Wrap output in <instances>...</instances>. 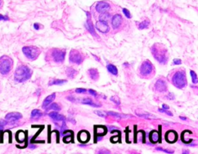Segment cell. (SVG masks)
<instances>
[{
	"instance_id": "6da1fadb",
	"label": "cell",
	"mask_w": 198,
	"mask_h": 154,
	"mask_svg": "<svg viewBox=\"0 0 198 154\" xmlns=\"http://www.w3.org/2000/svg\"><path fill=\"white\" fill-rule=\"evenodd\" d=\"M151 52L155 59L158 61V63L162 65L167 64L168 62V52L163 45L160 43H156L152 46Z\"/></svg>"
},
{
	"instance_id": "7a4b0ae2",
	"label": "cell",
	"mask_w": 198,
	"mask_h": 154,
	"mask_svg": "<svg viewBox=\"0 0 198 154\" xmlns=\"http://www.w3.org/2000/svg\"><path fill=\"white\" fill-rule=\"evenodd\" d=\"M32 76V70L27 66H20L16 70L14 80L17 82H24Z\"/></svg>"
},
{
	"instance_id": "3957f363",
	"label": "cell",
	"mask_w": 198,
	"mask_h": 154,
	"mask_svg": "<svg viewBox=\"0 0 198 154\" xmlns=\"http://www.w3.org/2000/svg\"><path fill=\"white\" fill-rule=\"evenodd\" d=\"M172 83L178 89H184L187 84L186 73L183 70L177 71L172 78Z\"/></svg>"
},
{
	"instance_id": "277c9868",
	"label": "cell",
	"mask_w": 198,
	"mask_h": 154,
	"mask_svg": "<svg viewBox=\"0 0 198 154\" xmlns=\"http://www.w3.org/2000/svg\"><path fill=\"white\" fill-rule=\"evenodd\" d=\"M13 66V61L10 56L3 55L0 58V73L6 75L11 71Z\"/></svg>"
},
{
	"instance_id": "5b68a950",
	"label": "cell",
	"mask_w": 198,
	"mask_h": 154,
	"mask_svg": "<svg viewBox=\"0 0 198 154\" xmlns=\"http://www.w3.org/2000/svg\"><path fill=\"white\" fill-rule=\"evenodd\" d=\"M23 53L25 56L30 60H35L40 54V49L36 46H24L23 48Z\"/></svg>"
},
{
	"instance_id": "8992f818",
	"label": "cell",
	"mask_w": 198,
	"mask_h": 154,
	"mask_svg": "<svg viewBox=\"0 0 198 154\" xmlns=\"http://www.w3.org/2000/svg\"><path fill=\"white\" fill-rule=\"evenodd\" d=\"M153 70H154V67H153L152 63L150 60H145L142 63V65L139 68V72L143 77H147L152 74Z\"/></svg>"
},
{
	"instance_id": "52a82bcc",
	"label": "cell",
	"mask_w": 198,
	"mask_h": 154,
	"mask_svg": "<svg viewBox=\"0 0 198 154\" xmlns=\"http://www.w3.org/2000/svg\"><path fill=\"white\" fill-rule=\"evenodd\" d=\"M66 55L65 49H53L51 51V58L53 62L56 63H61L64 61Z\"/></svg>"
},
{
	"instance_id": "ba28073f",
	"label": "cell",
	"mask_w": 198,
	"mask_h": 154,
	"mask_svg": "<svg viewBox=\"0 0 198 154\" xmlns=\"http://www.w3.org/2000/svg\"><path fill=\"white\" fill-rule=\"evenodd\" d=\"M69 60L71 63H74L77 65H80L84 61V56L78 50L72 49L70 51L69 55Z\"/></svg>"
},
{
	"instance_id": "9c48e42d",
	"label": "cell",
	"mask_w": 198,
	"mask_h": 154,
	"mask_svg": "<svg viewBox=\"0 0 198 154\" xmlns=\"http://www.w3.org/2000/svg\"><path fill=\"white\" fill-rule=\"evenodd\" d=\"M95 27H96L97 30H98L102 33H107L110 30L108 22L105 21H102V20H99L98 22H97Z\"/></svg>"
},
{
	"instance_id": "30bf717a",
	"label": "cell",
	"mask_w": 198,
	"mask_h": 154,
	"mask_svg": "<svg viewBox=\"0 0 198 154\" xmlns=\"http://www.w3.org/2000/svg\"><path fill=\"white\" fill-rule=\"evenodd\" d=\"M154 89L156 91L159 92V93H164V92L167 91V85L164 80L160 79L155 83Z\"/></svg>"
},
{
	"instance_id": "8fae6325",
	"label": "cell",
	"mask_w": 198,
	"mask_h": 154,
	"mask_svg": "<svg viewBox=\"0 0 198 154\" xmlns=\"http://www.w3.org/2000/svg\"><path fill=\"white\" fill-rule=\"evenodd\" d=\"M23 116L21 113H8L7 115L5 116V120L7 121L8 123H14L16 121L19 120L20 119H22Z\"/></svg>"
},
{
	"instance_id": "7c38bea8",
	"label": "cell",
	"mask_w": 198,
	"mask_h": 154,
	"mask_svg": "<svg viewBox=\"0 0 198 154\" xmlns=\"http://www.w3.org/2000/svg\"><path fill=\"white\" fill-rule=\"evenodd\" d=\"M95 9L98 13H104V12H108L110 9V5L108 3L105 2H99L97 3L95 6Z\"/></svg>"
},
{
	"instance_id": "4fadbf2b",
	"label": "cell",
	"mask_w": 198,
	"mask_h": 154,
	"mask_svg": "<svg viewBox=\"0 0 198 154\" xmlns=\"http://www.w3.org/2000/svg\"><path fill=\"white\" fill-rule=\"evenodd\" d=\"M86 14H87V21H86V23H85V27H86V29H87V31L89 32L92 36L97 37L98 35H97V33L95 32L94 28V26H93V24H92L91 19V15H90L89 12H86Z\"/></svg>"
},
{
	"instance_id": "5bb4252c",
	"label": "cell",
	"mask_w": 198,
	"mask_h": 154,
	"mask_svg": "<svg viewBox=\"0 0 198 154\" xmlns=\"http://www.w3.org/2000/svg\"><path fill=\"white\" fill-rule=\"evenodd\" d=\"M122 21H123V19H122V16L121 15H115V16L112 17V19H111V25H112V27H113L114 29H118V28L122 26Z\"/></svg>"
},
{
	"instance_id": "9a60e30c",
	"label": "cell",
	"mask_w": 198,
	"mask_h": 154,
	"mask_svg": "<svg viewBox=\"0 0 198 154\" xmlns=\"http://www.w3.org/2000/svg\"><path fill=\"white\" fill-rule=\"evenodd\" d=\"M135 114L139 116V117H142L143 119H146V120H153V119H156L154 115H152L151 113H149L147 112H145V111L143 110H135Z\"/></svg>"
},
{
	"instance_id": "2e32d148",
	"label": "cell",
	"mask_w": 198,
	"mask_h": 154,
	"mask_svg": "<svg viewBox=\"0 0 198 154\" xmlns=\"http://www.w3.org/2000/svg\"><path fill=\"white\" fill-rule=\"evenodd\" d=\"M78 140L81 143H87L90 140V135L88 132L85 131V130H82L81 132H79L78 134Z\"/></svg>"
},
{
	"instance_id": "e0dca14e",
	"label": "cell",
	"mask_w": 198,
	"mask_h": 154,
	"mask_svg": "<svg viewBox=\"0 0 198 154\" xmlns=\"http://www.w3.org/2000/svg\"><path fill=\"white\" fill-rule=\"evenodd\" d=\"M166 140H167V142L170 143L176 142V140H177V134H176V132H174V131H172V130L167 132V134H166Z\"/></svg>"
},
{
	"instance_id": "ac0fdd59",
	"label": "cell",
	"mask_w": 198,
	"mask_h": 154,
	"mask_svg": "<svg viewBox=\"0 0 198 154\" xmlns=\"http://www.w3.org/2000/svg\"><path fill=\"white\" fill-rule=\"evenodd\" d=\"M49 116L51 117L53 120L57 121V122H59V121H63L66 120V118L63 116L59 114L58 113H56V112H52V113H49Z\"/></svg>"
},
{
	"instance_id": "d6986e66",
	"label": "cell",
	"mask_w": 198,
	"mask_h": 154,
	"mask_svg": "<svg viewBox=\"0 0 198 154\" xmlns=\"http://www.w3.org/2000/svg\"><path fill=\"white\" fill-rule=\"evenodd\" d=\"M150 140L152 143H156L159 142L161 140V136H160V133L157 131H152L150 135Z\"/></svg>"
},
{
	"instance_id": "ffe728a7",
	"label": "cell",
	"mask_w": 198,
	"mask_h": 154,
	"mask_svg": "<svg viewBox=\"0 0 198 154\" xmlns=\"http://www.w3.org/2000/svg\"><path fill=\"white\" fill-rule=\"evenodd\" d=\"M81 103L83 104H85V105H88V106H93V107H100V106H102L101 104H98L94 103V102L92 101V99H91V98H89V97L82 99L81 100Z\"/></svg>"
},
{
	"instance_id": "44dd1931",
	"label": "cell",
	"mask_w": 198,
	"mask_h": 154,
	"mask_svg": "<svg viewBox=\"0 0 198 154\" xmlns=\"http://www.w3.org/2000/svg\"><path fill=\"white\" fill-rule=\"evenodd\" d=\"M56 97V94L55 93H53L51 94V95H50V96H48L47 97H46V99H44V101L43 102V105H42V107L43 108H46L47 106L50 105V104L52 103V102L54 100V99H55Z\"/></svg>"
},
{
	"instance_id": "7402d4cb",
	"label": "cell",
	"mask_w": 198,
	"mask_h": 154,
	"mask_svg": "<svg viewBox=\"0 0 198 154\" xmlns=\"http://www.w3.org/2000/svg\"><path fill=\"white\" fill-rule=\"evenodd\" d=\"M88 76H90V78L92 80H97L99 78V72L98 71L96 70V69H93V68H91V69H90L89 70H88Z\"/></svg>"
},
{
	"instance_id": "603a6c76",
	"label": "cell",
	"mask_w": 198,
	"mask_h": 154,
	"mask_svg": "<svg viewBox=\"0 0 198 154\" xmlns=\"http://www.w3.org/2000/svg\"><path fill=\"white\" fill-rule=\"evenodd\" d=\"M94 132H95V135L97 136H104V135L106 134L107 130L106 128L104 126H98L95 127V130H94Z\"/></svg>"
},
{
	"instance_id": "cb8c5ba5",
	"label": "cell",
	"mask_w": 198,
	"mask_h": 154,
	"mask_svg": "<svg viewBox=\"0 0 198 154\" xmlns=\"http://www.w3.org/2000/svg\"><path fill=\"white\" fill-rule=\"evenodd\" d=\"M77 74V71L75 70L74 68L68 67L66 69V75L70 79H74Z\"/></svg>"
},
{
	"instance_id": "d4e9b609",
	"label": "cell",
	"mask_w": 198,
	"mask_h": 154,
	"mask_svg": "<svg viewBox=\"0 0 198 154\" xmlns=\"http://www.w3.org/2000/svg\"><path fill=\"white\" fill-rule=\"evenodd\" d=\"M108 115L111 116L113 117H115V118L118 119H125V118H128L129 116H132L129 115H126V114H122V113H115V112H109L108 113Z\"/></svg>"
},
{
	"instance_id": "484cf974",
	"label": "cell",
	"mask_w": 198,
	"mask_h": 154,
	"mask_svg": "<svg viewBox=\"0 0 198 154\" xmlns=\"http://www.w3.org/2000/svg\"><path fill=\"white\" fill-rule=\"evenodd\" d=\"M42 116V113L39 109H33L31 113V119L33 120H37Z\"/></svg>"
},
{
	"instance_id": "4316f807",
	"label": "cell",
	"mask_w": 198,
	"mask_h": 154,
	"mask_svg": "<svg viewBox=\"0 0 198 154\" xmlns=\"http://www.w3.org/2000/svg\"><path fill=\"white\" fill-rule=\"evenodd\" d=\"M107 70L111 74L114 76H117L118 75V69L115 66L112 65V64H108L107 65Z\"/></svg>"
},
{
	"instance_id": "83f0119b",
	"label": "cell",
	"mask_w": 198,
	"mask_h": 154,
	"mask_svg": "<svg viewBox=\"0 0 198 154\" xmlns=\"http://www.w3.org/2000/svg\"><path fill=\"white\" fill-rule=\"evenodd\" d=\"M46 109V111H50V110H54V111H60L61 110V106H59L57 103H51L50 105H49Z\"/></svg>"
},
{
	"instance_id": "f1b7e54d",
	"label": "cell",
	"mask_w": 198,
	"mask_h": 154,
	"mask_svg": "<svg viewBox=\"0 0 198 154\" xmlns=\"http://www.w3.org/2000/svg\"><path fill=\"white\" fill-rule=\"evenodd\" d=\"M150 21L149 20H144L142 22L139 24V29H147L149 26H150Z\"/></svg>"
},
{
	"instance_id": "f546056e",
	"label": "cell",
	"mask_w": 198,
	"mask_h": 154,
	"mask_svg": "<svg viewBox=\"0 0 198 154\" xmlns=\"http://www.w3.org/2000/svg\"><path fill=\"white\" fill-rule=\"evenodd\" d=\"M67 82V80H53L51 82H49V86H52V85H62L63 83Z\"/></svg>"
},
{
	"instance_id": "4dcf8cb0",
	"label": "cell",
	"mask_w": 198,
	"mask_h": 154,
	"mask_svg": "<svg viewBox=\"0 0 198 154\" xmlns=\"http://www.w3.org/2000/svg\"><path fill=\"white\" fill-rule=\"evenodd\" d=\"M100 20H102V21H105V22H108L110 18H111V16L108 13V12H104V13H101V16H100Z\"/></svg>"
},
{
	"instance_id": "1f68e13d",
	"label": "cell",
	"mask_w": 198,
	"mask_h": 154,
	"mask_svg": "<svg viewBox=\"0 0 198 154\" xmlns=\"http://www.w3.org/2000/svg\"><path fill=\"white\" fill-rule=\"evenodd\" d=\"M190 76H191V78H192V82H193V83H194V84L197 83L198 80H197V73H196L194 71H193V70H190Z\"/></svg>"
},
{
	"instance_id": "d6a6232c",
	"label": "cell",
	"mask_w": 198,
	"mask_h": 154,
	"mask_svg": "<svg viewBox=\"0 0 198 154\" xmlns=\"http://www.w3.org/2000/svg\"><path fill=\"white\" fill-rule=\"evenodd\" d=\"M111 101H112L113 103L117 104V105H120L121 104L120 99H118V97H117V96H112V97H111Z\"/></svg>"
},
{
	"instance_id": "836d02e7",
	"label": "cell",
	"mask_w": 198,
	"mask_h": 154,
	"mask_svg": "<svg viewBox=\"0 0 198 154\" xmlns=\"http://www.w3.org/2000/svg\"><path fill=\"white\" fill-rule=\"evenodd\" d=\"M94 113L95 114H97L98 116H101V117H106V113H104V112H102V111L100 110H97L94 112Z\"/></svg>"
},
{
	"instance_id": "e575fe53",
	"label": "cell",
	"mask_w": 198,
	"mask_h": 154,
	"mask_svg": "<svg viewBox=\"0 0 198 154\" xmlns=\"http://www.w3.org/2000/svg\"><path fill=\"white\" fill-rule=\"evenodd\" d=\"M158 110L160 111V112H161V113H166V114H167V115H169V116H173V113H172L171 112H169L168 109H159Z\"/></svg>"
},
{
	"instance_id": "d590c367",
	"label": "cell",
	"mask_w": 198,
	"mask_h": 154,
	"mask_svg": "<svg viewBox=\"0 0 198 154\" xmlns=\"http://www.w3.org/2000/svg\"><path fill=\"white\" fill-rule=\"evenodd\" d=\"M122 12H123L124 15H125V16H126L128 18V19H130L131 17H132L131 16L130 12H129V11L127 9H122Z\"/></svg>"
},
{
	"instance_id": "8d00e7d4",
	"label": "cell",
	"mask_w": 198,
	"mask_h": 154,
	"mask_svg": "<svg viewBox=\"0 0 198 154\" xmlns=\"http://www.w3.org/2000/svg\"><path fill=\"white\" fill-rule=\"evenodd\" d=\"M166 99H169V100H173V99H175V96L173 95V93H168L167 96H166Z\"/></svg>"
},
{
	"instance_id": "74e56055",
	"label": "cell",
	"mask_w": 198,
	"mask_h": 154,
	"mask_svg": "<svg viewBox=\"0 0 198 154\" xmlns=\"http://www.w3.org/2000/svg\"><path fill=\"white\" fill-rule=\"evenodd\" d=\"M156 150H160V151H162V152H164V153H169V154L173 153V151H170V150L162 149V148H160V147L156 148Z\"/></svg>"
},
{
	"instance_id": "f35d334b",
	"label": "cell",
	"mask_w": 198,
	"mask_h": 154,
	"mask_svg": "<svg viewBox=\"0 0 198 154\" xmlns=\"http://www.w3.org/2000/svg\"><path fill=\"white\" fill-rule=\"evenodd\" d=\"M98 153H101V154H104V153L109 154L110 153V151H109V150H108V149L102 148V149H99L98 151Z\"/></svg>"
},
{
	"instance_id": "ab89813d",
	"label": "cell",
	"mask_w": 198,
	"mask_h": 154,
	"mask_svg": "<svg viewBox=\"0 0 198 154\" xmlns=\"http://www.w3.org/2000/svg\"><path fill=\"white\" fill-rule=\"evenodd\" d=\"M76 93H87V90L85 89H82V88H77L76 89Z\"/></svg>"
},
{
	"instance_id": "60d3db41",
	"label": "cell",
	"mask_w": 198,
	"mask_h": 154,
	"mask_svg": "<svg viewBox=\"0 0 198 154\" xmlns=\"http://www.w3.org/2000/svg\"><path fill=\"white\" fill-rule=\"evenodd\" d=\"M181 63V60H180V59H173V65H180Z\"/></svg>"
},
{
	"instance_id": "b9f144b4",
	"label": "cell",
	"mask_w": 198,
	"mask_h": 154,
	"mask_svg": "<svg viewBox=\"0 0 198 154\" xmlns=\"http://www.w3.org/2000/svg\"><path fill=\"white\" fill-rule=\"evenodd\" d=\"M9 19H10V18L8 16H6L0 15V21H2V20H3V21H8Z\"/></svg>"
},
{
	"instance_id": "7bdbcfd3",
	"label": "cell",
	"mask_w": 198,
	"mask_h": 154,
	"mask_svg": "<svg viewBox=\"0 0 198 154\" xmlns=\"http://www.w3.org/2000/svg\"><path fill=\"white\" fill-rule=\"evenodd\" d=\"M88 93L93 96H94V97H96V96H98V93H96V91H94L93 89H89V90H88Z\"/></svg>"
},
{
	"instance_id": "ee69618b",
	"label": "cell",
	"mask_w": 198,
	"mask_h": 154,
	"mask_svg": "<svg viewBox=\"0 0 198 154\" xmlns=\"http://www.w3.org/2000/svg\"><path fill=\"white\" fill-rule=\"evenodd\" d=\"M8 124V122L5 120H0V125L3 126H5Z\"/></svg>"
},
{
	"instance_id": "f6af8a7d",
	"label": "cell",
	"mask_w": 198,
	"mask_h": 154,
	"mask_svg": "<svg viewBox=\"0 0 198 154\" xmlns=\"http://www.w3.org/2000/svg\"><path fill=\"white\" fill-rule=\"evenodd\" d=\"M33 27L36 30H39V29H40V25H39L38 23H35V24L33 25Z\"/></svg>"
},
{
	"instance_id": "bcb514c9",
	"label": "cell",
	"mask_w": 198,
	"mask_h": 154,
	"mask_svg": "<svg viewBox=\"0 0 198 154\" xmlns=\"http://www.w3.org/2000/svg\"><path fill=\"white\" fill-rule=\"evenodd\" d=\"M67 99H68V100H70V101L73 102V103H75V102H76V99H75L74 97H68Z\"/></svg>"
},
{
	"instance_id": "7dc6e473",
	"label": "cell",
	"mask_w": 198,
	"mask_h": 154,
	"mask_svg": "<svg viewBox=\"0 0 198 154\" xmlns=\"http://www.w3.org/2000/svg\"><path fill=\"white\" fill-rule=\"evenodd\" d=\"M162 109H169V106H167L166 104H162Z\"/></svg>"
},
{
	"instance_id": "c3c4849f",
	"label": "cell",
	"mask_w": 198,
	"mask_h": 154,
	"mask_svg": "<svg viewBox=\"0 0 198 154\" xmlns=\"http://www.w3.org/2000/svg\"><path fill=\"white\" fill-rule=\"evenodd\" d=\"M180 118L182 120H186V117H183V116H180Z\"/></svg>"
},
{
	"instance_id": "681fc988",
	"label": "cell",
	"mask_w": 198,
	"mask_h": 154,
	"mask_svg": "<svg viewBox=\"0 0 198 154\" xmlns=\"http://www.w3.org/2000/svg\"><path fill=\"white\" fill-rule=\"evenodd\" d=\"M183 153H189L190 152H189V150H184V151H183Z\"/></svg>"
},
{
	"instance_id": "f907efd6",
	"label": "cell",
	"mask_w": 198,
	"mask_h": 154,
	"mask_svg": "<svg viewBox=\"0 0 198 154\" xmlns=\"http://www.w3.org/2000/svg\"><path fill=\"white\" fill-rule=\"evenodd\" d=\"M1 4H2V0H0V5H1Z\"/></svg>"
}]
</instances>
